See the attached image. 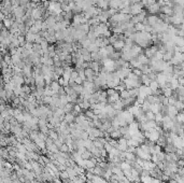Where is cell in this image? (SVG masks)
<instances>
[{
	"label": "cell",
	"mask_w": 184,
	"mask_h": 183,
	"mask_svg": "<svg viewBox=\"0 0 184 183\" xmlns=\"http://www.w3.org/2000/svg\"><path fill=\"white\" fill-rule=\"evenodd\" d=\"M144 135H145V138L148 139V140L155 143L157 142V140L161 137V134H159V131H158L156 128H153V129L149 130V131H145Z\"/></svg>",
	"instance_id": "cell-1"
},
{
	"label": "cell",
	"mask_w": 184,
	"mask_h": 183,
	"mask_svg": "<svg viewBox=\"0 0 184 183\" xmlns=\"http://www.w3.org/2000/svg\"><path fill=\"white\" fill-rule=\"evenodd\" d=\"M136 155H137V157H139V158L143 160V161H151L152 160V154L143 151L141 149V147H138L136 149Z\"/></svg>",
	"instance_id": "cell-2"
},
{
	"label": "cell",
	"mask_w": 184,
	"mask_h": 183,
	"mask_svg": "<svg viewBox=\"0 0 184 183\" xmlns=\"http://www.w3.org/2000/svg\"><path fill=\"white\" fill-rule=\"evenodd\" d=\"M152 94H153L152 89L150 88V86H148V85H141L139 87V96L138 97H142V98L147 99L148 96Z\"/></svg>",
	"instance_id": "cell-3"
},
{
	"label": "cell",
	"mask_w": 184,
	"mask_h": 183,
	"mask_svg": "<svg viewBox=\"0 0 184 183\" xmlns=\"http://www.w3.org/2000/svg\"><path fill=\"white\" fill-rule=\"evenodd\" d=\"M130 8H131L130 14L134 16V15H138V14H140L143 11L144 5L142 2H137V3H134V5H130Z\"/></svg>",
	"instance_id": "cell-4"
},
{
	"label": "cell",
	"mask_w": 184,
	"mask_h": 183,
	"mask_svg": "<svg viewBox=\"0 0 184 183\" xmlns=\"http://www.w3.org/2000/svg\"><path fill=\"white\" fill-rule=\"evenodd\" d=\"M147 11H148L150 14H153V15H157V14L161 13L162 11V5L158 3V1H156L155 3L151 5L150 7L147 8Z\"/></svg>",
	"instance_id": "cell-5"
},
{
	"label": "cell",
	"mask_w": 184,
	"mask_h": 183,
	"mask_svg": "<svg viewBox=\"0 0 184 183\" xmlns=\"http://www.w3.org/2000/svg\"><path fill=\"white\" fill-rule=\"evenodd\" d=\"M117 149L121 152H126L128 149V143H127V139H125L124 137H122L121 139H118V147Z\"/></svg>",
	"instance_id": "cell-6"
},
{
	"label": "cell",
	"mask_w": 184,
	"mask_h": 183,
	"mask_svg": "<svg viewBox=\"0 0 184 183\" xmlns=\"http://www.w3.org/2000/svg\"><path fill=\"white\" fill-rule=\"evenodd\" d=\"M109 5H110V8L116 9L118 10V11H121V10L124 8V5L122 3L121 0H111V1L109 2Z\"/></svg>",
	"instance_id": "cell-7"
},
{
	"label": "cell",
	"mask_w": 184,
	"mask_h": 183,
	"mask_svg": "<svg viewBox=\"0 0 184 183\" xmlns=\"http://www.w3.org/2000/svg\"><path fill=\"white\" fill-rule=\"evenodd\" d=\"M35 82L37 87H45V79L43 74H38L35 76Z\"/></svg>",
	"instance_id": "cell-8"
},
{
	"label": "cell",
	"mask_w": 184,
	"mask_h": 183,
	"mask_svg": "<svg viewBox=\"0 0 184 183\" xmlns=\"http://www.w3.org/2000/svg\"><path fill=\"white\" fill-rule=\"evenodd\" d=\"M162 13H164L165 15H168V16H172L175 12H173V7L172 5H163L162 7V11H161Z\"/></svg>",
	"instance_id": "cell-9"
},
{
	"label": "cell",
	"mask_w": 184,
	"mask_h": 183,
	"mask_svg": "<svg viewBox=\"0 0 184 183\" xmlns=\"http://www.w3.org/2000/svg\"><path fill=\"white\" fill-rule=\"evenodd\" d=\"M142 168H143L144 170L151 171V170L156 168V164H155V163H153L152 161H144L143 165H142Z\"/></svg>",
	"instance_id": "cell-10"
},
{
	"label": "cell",
	"mask_w": 184,
	"mask_h": 183,
	"mask_svg": "<svg viewBox=\"0 0 184 183\" xmlns=\"http://www.w3.org/2000/svg\"><path fill=\"white\" fill-rule=\"evenodd\" d=\"M72 71H73V69H71L70 67L68 68H65V70H64V73H63V78L64 80L66 81V82H69L70 81V79H71V73Z\"/></svg>",
	"instance_id": "cell-11"
},
{
	"label": "cell",
	"mask_w": 184,
	"mask_h": 183,
	"mask_svg": "<svg viewBox=\"0 0 184 183\" xmlns=\"http://www.w3.org/2000/svg\"><path fill=\"white\" fill-rule=\"evenodd\" d=\"M44 22L46 23L49 29L50 28H54L55 25H56V23H57V21H56V16H49L46 19H44Z\"/></svg>",
	"instance_id": "cell-12"
},
{
	"label": "cell",
	"mask_w": 184,
	"mask_h": 183,
	"mask_svg": "<svg viewBox=\"0 0 184 183\" xmlns=\"http://www.w3.org/2000/svg\"><path fill=\"white\" fill-rule=\"evenodd\" d=\"M178 113H179V111L175 106H168V115L170 116L171 119H175Z\"/></svg>",
	"instance_id": "cell-13"
},
{
	"label": "cell",
	"mask_w": 184,
	"mask_h": 183,
	"mask_svg": "<svg viewBox=\"0 0 184 183\" xmlns=\"http://www.w3.org/2000/svg\"><path fill=\"white\" fill-rule=\"evenodd\" d=\"M137 58H138V60L140 62L141 65H149V64H150V58L144 53H141Z\"/></svg>",
	"instance_id": "cell-14"
},
{
	"label": "cell",
	"mask_w": 184,
	"mask_h": 183,
	"mask_svg": "<svg viewBox=\"0 0 184 183\" xmlns=\"http://www.w3.org/2000/svg\"><path fill=\"white\" fill-rule=\"evenodd\" d=\"M38 35V34H37ZM37 35L36 34H32V32H28V34L26 35V41L27 42H29V43H32V44H35L36 43V40H37Z\"/></svg>",
	"instance_id": "cell-15"
},
{
	"label": "cell",
	"mask_w": 184,
	"mask_h": 183,
	"mask_svg": "<svg viewBox=\"0 0 184 183\" xmlns=\"http://www.w3.org/2000/svg\"><path fill=\"white\" fill-rule=\"evenodd\" d=\"M50 86H51V88L54 90L55 94H58L59 89L62 88V85L59 84L58 81H53V82H52V83L50 84Z\"/></svg>",
	"instance_id": "cell-16"
},
{
	"label": "cell",
	"mask_w": 184,
	"mask_h": 183,
	"mask_svg": "<svg viewBox=\"0 0 184 183\" xmlns=\"http://www.w3.org/2000/svg\"><path fill=\"white\" fill-rule=\"evenodd\" d=\"M118 99H121V95H120V93L117 92L116 94L112 95V96H109V97H108V103H110V105H113L114 103H116Z\"/></svg>",
	"instance_id": "cell-17"
},
{
	"label": "cell",
	"mask_w": 184,
	"mask_h": 183,
	"mask_svg": "<svg viewBox=\"0 0 184 183\" xmlns=\"http://www.w3.org/2000/svg\"><path fill=\"white\" fill-rule=\"evenodd\" d=\"M124 45H125V41L118 40L113 44V46H114L115 51H117V52H122V50H123V48H124Z\"/></svg>",
	"instance_id": "cell-18"
},
{
	"label": "cell",
	"mask_w": 184,
	"mask_h": 183,
	"mask_svg": "<svg viewBox=\"0 0 184 183\" xmlns=\"http://www.w3.org/2000/svg\"><path fill=\"white\" fill-rule=\"evenodd\" d=\"M76 116L71 112V113H67V114L65 115L64 121H66L68 124H71V123H73V122H76Z\"/></svg>",
	"instance_id": "cell-19"
},
{
	"label": "cell",
	"mask_w": 184,
	"mask_h": 183,
	"mask_svg": "<svg viewBox=\"0 0 184 183\" xmlns=\"http://www.w3.org/2000/svg\"><path fill=\"white\" fill-rule=\"evenodd\" d=\"M112 107L116 110V111H123V109H124V105H123V101H122V98L118 99L116 103H114L112 105Z\"/></svg>",
	"instance_id": "cell-20"
},
{
	"label": "cell",
	"mask_w": 184,
	"mask_h": 183,
	"mask_svg": "<svg viewBox=\"0 0 184 183\" xmlns=\"http://www.w3.org/2000/svg\"><path fill=\"white\" fill-rule=\"evenodd\" d=\"M121 58H123L125 62H127V63H129L130 60L134 58V56H132V54H131V52H123L122 53V56H121Z\"/></svg>",
	"instance_id": "cell-21"
},
{
	"label": "cell",
	"mask_w": 184,
	"mask_h": 183,
	"mask_svg": "<svg viewBox=\"0 0 184 183\" xmlns=\"http://www.w3.org/2000/svg\"><path fill=\"white\" fill-rule=\"evenodd\" d=\"M161 107L162 105L161 103H154V105H151V108H150V111H152L153 113H161Z\"/></svg>",
	"instance_id": "cell-22"
},
{
	"label": "cell",
	"mask_w": 184,
	"mask_h": 183,
	"mask_svg": "<svg viewBox=\"0 0 184 183\" xmlns=\"http://www.w3.org/2000/svg\"><path fill=\"white\" fill-rule=\"evenodd\" d=\"M162 92H163V95L165 96V97H167V98H170L171 96L173 95V89L172 88H170V87H166V88H164V89H162Z\"/></svg>",
	"instance_id": "cell-23"
},
{
	"label": "cell",
	"mask_w": 184,
	"mask_h": 183,
	"mask_svg": "<svg viewBox=\"0 0 184 183\" xmlns=\"http://www.w3.org/2000/svg\"><path fill=\"white\" fill-rule=\"evenodd\" d=\"M150 88L152 89L153 94H154V93H156L157 90H159V89H161V87H159L158 82L155 80V81H152V82H151V84H150Z\"/></svg>",
	"instance_id": "cell-24"
},
{
	"label": "cell",
	"mask_w": 184,
	"mask_h": 183,
	"mask_svg": "<svg viewBox=\"0 0 184 183\" xmlns=\"http://www.w3.org/2000/svg\"><path fill=\"white\" fill-rule=\"evenodd\" d=\"M73 109H74V103H69L64 107V111H65V113L67 114V113H71V112H73Z\"/></svg>",
	"instance_id": "cell-25"
},
{
	"label": "cell",
	"mask_w": 184,
	"mask_h": 183,
	"mask_svg": "<svg viewBox=\"0 0 184 183\" xmlns=\"http://www.w3.org/2000/svg\"><path fill=\"white\" fill-rule=\"evenodd\" d=\"M177 151V149L173 144H166L165 147H164V152L165 153H175Z\"/></svg>",
	"instance_id": "cell-26"
},
{
	"label": "cell",
	"mask_w": 184,
	"mask_h": 183,
	"mask_svg": "<svg viewBox=\"0 0 184 183\" xmlns=\"http://www.w3.org/2000/svg\"><path fill=\"white\" fill-rule=\"evenodd\" d=\"M110 135H111V139H116V140H118V139H121L122 137H123V135H122L121 130L120 129H115Z\"/></svg>",
	"instance_id": "cell-27"
},
{
	"label": "cell",
	"mask_w": 184,
	"mask_h": 183,
	"mask_svg": "<svg viewBox=\"0 0 184 183\" xmlns=\"http://www.w3.org/2000/svg\"><path fill=\"white\" fill-rule=\"evenodd\" d=\"M104 171L106 170L103 169V168H101L100 166H96L94 168V174H96V176H99V177H103V174H104Z\"/></svg>",
	"instance_id": "cell-28"
},
{
	"label": "cell",
	"mask_w": 184,
	"mask_h": 183,
	"mask_svg": "<svg viewBox=\"0 0 184 183\" xmlns=\"http://www.w3.org/2000/svg\"><path fill=\"white\" fill-rule=\"evenodd\" d=\"M66 171L68 172V174H69V178L71 179V180H73V179H74L76 176H78V174L76 172V170L73 169V167H67Z\"/></svg>",
	"instance_id": "cell-29"
},
{
	"label": "cell",
	"mask_w": 184,
	"mask_h": 183,
	"mask_svg": "<svg viewBox=\"0 0 184 183\" xmlns=\"http://www.w3.org/2000/svg\"><path fill=\"white\" fill-rule=\"evenodd\" d=\"M49 137L51 139H53V140H57V139L59 138V134L58 133H57V131H56V130L55 129H50V131H49Z\"/></svg>",
	"instance_id": "cell-30"
},
{
	"label": "cell",
	"mask_w": 184,
	"mask_h": 183,
	"mask_svg": "<svg viewBox=\"0 0 184 183\" xmlns=\"http://www.w3.org/2000/svg\"><path fill=\"white\" fill-rule=\"evenodd\" d=\"M141 81H142V84L148 85V86H150L151 82H152V80L149 78L148 74H142V76H141Z\"/></svg>",
	"instance_id": "cell-31"
},
{
	"label": "cell",
	"mask_w": 184,
	"mask_h": 183,
	"mask_svg": "<svg viewBox=\"0 0 184 183\" xmlns=\"http://www.w3.org/2000/svg\"><path fill=\"white\" fill-rule=\"evenodd\" d=\"M120 167L122 168V170L124 171V170H127V169H131L132 168V166L130 165L128 162H126V161H124V162H122L121 164H120Z\"/></svg>",
	"instance_id": "cell-32"
},
{
	"label": "cell",
	"mask_w": 184,
	"mask_h": 183,
	"mask_svg": "<svg viewBox=\"0 0 184 183\" xmlns=\"http://www.w3.org/2000/svg\"><path fill=\"white\" fill-rule=\"evenodd\" d=\"M175 107L178 109V111H183L184 110V101H182V100H177V103H175Z\"/></svg>",
	"instance_id": "cell-33"
},
{
	"label": "cell",
	"mask_w": 184,
	"mask_h": 183,
	"mask_svg": "<svg viewBox=\"0 0 184 183\" xmlns=\"http://www.w3.org/2000/svg\"><path fill=\"white\" fill-rule=\"evenodd\" d=\"M81 156L83 160H90V158H93V154H92V152L90 150H86L84 153H82Z\"/></svg>",
	"instance_id": "cell-34"
},
{
	"label": "cell",
	"mask_w": 184,
	"mask_h": 183,
	"mask_svg": "<svg viewBox=\"0 0 184 183\" xmlns=\"http://www.w3.org/2000/svg\"><path fill=\"white\" fill-rule=\"evenodd\" d=\"M175 120H177V122L181 123V124H184V110L183 111H180L179 113H178V115H177V117H175Z\"/></svg>",
	"instance_id": "cell-35"
},
{
	"label": "cell",
	"mask_w": 184,
	"mask_h": 183,
	"mask_svg": "<svg viewBox=\"0 0 184 183\" xmlns=\"http://www.w3.org/2000/svg\"><path fill=\"white\" fill-rule=\"evenodd\" d=\"M129 90L130 97H134V98H137L139 96V88H131L128 89Z\"/></svg>",
	"instance_id": "cell-36"
},
{
	"label": "cell",
	"mask_w": 184,
	"mask_h": 183,
	"mask_svg": "<svg viewBox=\"0 0 184 183\" xmlns=\"http://www.w3.org/2000/svg\"><path fill=\"white\" fill-rule=\"evenodd\" d=\"M155 116H156V114L153 113L152 111L145 112V117H147V120L148 121H155Z\"/></svg>",
	"instance_id": "cell-37"
},
{
	"label": "cell",
	"mask_w": 184,
	"mask_h": 183,
	"mask_svg": "<svg viewBox=\"0 0 184 183\" xmlns=\"http://www.w3.org/2000/svg\"><path fill=\"white\" fill-rule=\"evenodd\" d=\"M87 50L90 51V53H94V52H99L100 48H98V46L95 44V43H90V45L87 48Z\"/></svg>",
	"instance_id": "cell-38"
},
{
	"label": "cell",
	"mask_w": 184,
	"mask_h": 183,
	"mask_svg": "<svg viewBox=\"0 0 184 183\" xmlns=\"http://www.w3.org/2000/svg\"><path fill=\"white\" fill-rule=\"evenodd\" d=\"M135 28L137 32H144V29H145V25H144L143 23H138V24H136L135 25Z\"/></svg>",
	"instance_id": "cell-39"
},
{
	"label": "cell",
	"mask_w": 184,
	"mask_h": 183,
	"mask_svg": "<svg viewBox=\"0 0 184 183\" xmlns=\"http://www.w3.org/2000/svg\"><path fill=\"white\" fill-rule=\"evenodd\" d=\"M104 49H106V51H107V53L109 54V56H110L111 54H113V53H114V52H115V49H114V46H113L112 44L107 45V46H106Z\"/></svg>",
	"instance_id": "cell-40"
},
{
	"label": "cell",
	"mask_w": 184,
	"mask_h": 183,
	"mask_svg": "<svg viewBox=\"0 0 184 183\" xmlns=\"http://www.w3.org/2000/svg\"><path fill=\"white\" fill-rule=\"evenodd\" d=\"M142 110H143L144 112H148V111H150V108H151V103H149L148 100H145L143 103V105H142Z\"/></svg>",
	"instance_id": "cell-41"
},
{
	"label": "cell",
	"mask_w": 184,
	"mask_h": 183,
	"mask_svg": "<svg viewBox=\"0 0 184 183\" xmlns=\"http://www.w3.org/2000/svg\"><path fill=\"white\" fill-rule=\"evenodd\" d=\"M120 95H121L122 99H126V98H129V97H130L129 90H128V89H125V90L121 92V93H120Z\"/></svg>",
	"instance_id": "cell-42"
},
{
	"label": "cell",
	"mask_w": 184,
	"mask_h": 183,
	"mask_svg": "<svg viewBox=\"0 0 184 183\" xmlns=\"http://www.w3.org/2000/svg\"><path fill=\"white\" fill-rule=\"evenodd\" d=\"M60 152H65V153H71V151H70V147H69V145H68L67 143H64L63 145H62V147H60Z\"/></svg>",
	"instance_id": "cell-43"
},
{
	"label": "cell",
	"mask_w": 184,
	"mask_h": 183,
	"mask_svg": "<svg viewBox=\"0 0 184 183\" xmlns=\"http://www.w3.org/2000/svg\"><path fill=\"white\" fill-rule=\"evenodd\" d=\"M64 70H65V68H63V67H55L54 72L56 74H58L59 76H62L64 73Z\"/></svg>",
	"instance_id": "cell-44"
},
{
	"label": "cell",
	"mask_w": 184,
	"mask_h": 183,
	"mask_svg": "<svg viewBox=\"0 0 184 183\" xmlns=\"http://www.w3.org/2000/svg\"><path fill=\"white\" fill-rule=\"evenodd\" d=\"M59 178L62 179V180H67V179H70L69 178V174H68V172L65 170V171H60V177Z\"/></svg>",
	"instance_id": "cell-45"
},
{
	"label": "cell",
	"mask_w": 184,
	"mask_h": 183,
	"mask_svg": "<svg viewBox=\"0 0 184 183\" xmlns=\"http://www.w3.org/2000/svg\"><path fill=\"white\" fill-rule=\"evenodd\" d=\"M78 78H79V72L73 69V71H72L71 73V79H70V81H76Z\"/></svg>",
	"instance_id": "cell-46"
},
{
	"label": "cell",
	"mask_w": 184,
	"mask_h": 183,
	"mask_svg": "<svg viewBox=\"0 0 184 183\" xmlns=\"http://www.w3.org/2000/svg\"><path fill=\"white\" fill-rule=\"evenodd\" d=\"M107 94H108V97L109 96H112V95H114V94H116L117 92H116V89L115 88H107Z\"/></svg>",
	"instance_id": "cell-47"
},
{
	"label": "cell",
	"mask_w": 184,
	"mask_h": 183,
	"mask_svg": "<svg viewBox=\"0 0 184 183\" xmlns=\"http://www.w3.org/2000/svg\"><path fill=\"white\" fill-rule=\"evenodd\" d=\"M148 76L152 81H155V80H156V78H157V73H156V72H154V71H151L148 74Z\"/></svg>",
	"instance_id": "cell-48"
},
{
	"label": "cell",
	"mask_w": 184,
	"mask_h": 183,
	"mask_svg": "<svg viewBox=\"0 0 184 183\" xmlns=\"http://www.w3.org/2000/svg\"><path fill=\"white\" fill-rule=\"evenodd\" d=\"M112 149H113V147L109 142H107L106 144H104V150L108 152V153H110V152L112 151Z\"/></svg>",
	"instance_id": "cell-49"
},
{
	"label": "cell",
	"mask_w": 184,
	"mask_h": 183,
	"mask_svg": "<svg viewBox=\"0 0 184 183\" xmlns=\"http://www.w3.org/2000/svg\"><path fill=\"white\" fill-rule=\"evenodd\" d=\"M54 143H55V145H56V147H58L59 150H60V147H62V145H63V144H64L63 141H62V140H59V139H57V140H55Z\"/></svg>",
	"instance_id": "cell-50"
},
{
	"label": "cell",
	"mask_w": 184,
	"mask_h": 183,
	"mask_svg": "<svg viewBox=\"0 0 184 183\" xmlns=\"http://www.w3.org/2000/svg\"><path fill=\"white\" fill-rule=\"evenodd\" d=\"M132 72L135 73L136 76H141L143 73H142V71L140 70V69H137V68H135V69H132Z\"/></svg>",
	"instance_id": "cell-51"
},
{
	"label": "cell",
	"mask_w": 184,
	"mask_h": 183,
	"mask_svg": "<svg viewBox=\"0 0 184 183\" xmlns=\"http://www.w3.org/2000/svg\"><path fill=\"white\" fill-rule=\"evenodd\" d=\"M122 3L124 5V7H127V5H131V0H121Z\"/></svg>",
	"instance_id": "cell-52"
},
{
	"label": "cell",
	"mask_w": 184,
	"mask_h": 183,
	"mask_svg": "<svg viewBox=\"0 0 184 183\" xmlns=\"http://www.w3.org/2000/svg\"><path fill=\"white\" fill-rule=\"evenodd\" d=\"M168 182H169V183H178V181H177L175 179H170Z\"/></svg>",
	"instance_id": "cell-53"
},
{
	"label": "cell",
	"mask_w": 184,
	"mask_h": 183,
	"mask_svg": "<svg viewBox=\"0 0 184 183\" xmlns=\"http://www.w3.org/2000/svg\"><path fill=\"white\" fill-rule=\"evenodd\" d=\"M12 183H22L19 181V179H15V180H12Z\"/></svg>",
	"instance_id": "cell-54"
},
{
	"label": "cell",
	"mask_w": 184,
	"mask_h": 183,
	"mask_svg": "<svg viewBox=\"0 0 184 183\" xmlns=\"http://www.w3.org/2000/svg\"><path fill=\"white\" fill-rule=\"evenodd\" d=\"M40 1H42V0H31V2H35V3H39Z\"/></svg>",
	"instance_id": "cell-55"
},
{
	"label": "cell",
	"mask_w": 184,
	"mask_h": 183,
	"mask_svg": "<svg viewBox=\"0 0 184 183\" xmlns=\"http://www.w3.org/2000/svg\"><path fill=\"white\" fill-rule=\"evenodd\" d=\"M68 183H76V182H74L73 180H71V179H70V180H69V182H68Z\"/></svg>",
	"instance_id": "cell-56"
},
{
	"label": "cell",
	"mask_w": 184,
	"mask_h": 183,
	"mask_svg": "<svg viewBox=\"0 0 184 183\" xmlns=\"http://www.w3.org/2000/svg\"><path fill=\"white\" fill-rule=\"evenodd\" d=\"M181 52H182V53H183V55H184V46H183V48H181Z\"/></svg>",
	"instance_id": "cell-57"
},
{
	"label": "cell",
	"mask_w": 184,
	"mask_h": 183,
	"mask_svg": "<svg viewBox=\"0 0 184 183\" xmlns=\"http://www.w3.org/2000/svg\"><path fill=\"white\" fill-rule=\"evenodd\" d=\"M116 183H124V182H123V181H117Z\"/></svg>",
	"instance_id": "cell-58"
},
{
	"label": "cell",
	"mask_w": 184,
	"mask_h": 183,
	"mask_svg": "<svg viewBox=\"0 0 184 183\" xmlns=\"http://www.w3.org/2000/svg\"><path fill=\"white\" fill-rule=\"evenodd\" d=\"M130 183H136V182H130ZM140 183H141V182H140Z\"/></svg>",
	"instance_id": "cell-59"
},
{
	"label": "cell",
	"mask_w": 184,
	"mask_h": 183,
	"mask_svg": "<svg viewBox=\"0 0 184 183\" xmlns=\"http://www.w3.org/2000/svg\"><path fill=\"white\" fill-rule=\"evenodd\" d=\"M155 1H158V0H155Z\"/></svg>",
	"instance_id": "cell-60"
}]
</instances>
